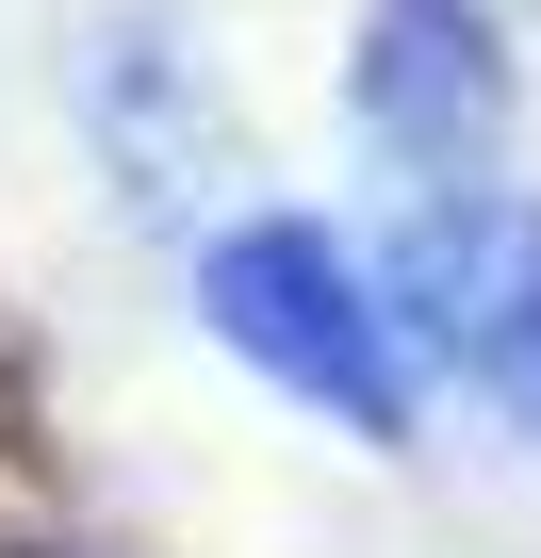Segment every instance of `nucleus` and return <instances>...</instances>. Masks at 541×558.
Returning <instances> with one entry per match:
<instances>
[{"label":"nucleus","instance_id":"1","mask_svg":"<svg viewBox=\"0 0 541 558\" xmlns=\"http://www.w3.org/2000/svg\"><path fill=\"white\" fill-rule=\"evenodd\" d=\"M197 313H213V345H230L246 378H280L296 411H329V427H361V444H410V411H427L410 296H394L378 263H345L312 214H246V230H213Z\"/></svg>","mask_w":541,"mask_h":558},{"label":"nucleus","instance_id":"2","mask_svg":"<svg viewBox=\"0 0 541 558\" xmlns=\"http://www.w3.org/2000/svg\"><path fill=\"white\" fill-rule=\"evenodd\" d=\"M345 116L378 132V165H394L410 197H476V181L508 165V66H492V17H476V0H361Z\"/></svg>","mask_w":541,"mask_h":558},{"label":"nucleus","instance_id":"3","mask_svg":"<svg viewBox=\"0 0 541 558\" xmlns=\"http://www.w3.org/2000/svg\"><path fill=\"white\" fill-rule=\"evenodd\" d=\"M394 296H410V345H427V362H459L508 427H541V214H525L508 181L427 197Z\"/></svg>","mask_w":541,"mask_h":558},{"label":"nucleus","instance_id":"4","mask_svg":"<svg viewBox=\"0 0 541 558\" xmlns=\"http://www.w3.org/2000/svg\"><path fill=\"white\" fill-rule=\"evenodd\" d=\"M525 17H541V0H525Z\"/></svg>","mask_w":541,"mask_h":558}]
</instances>
